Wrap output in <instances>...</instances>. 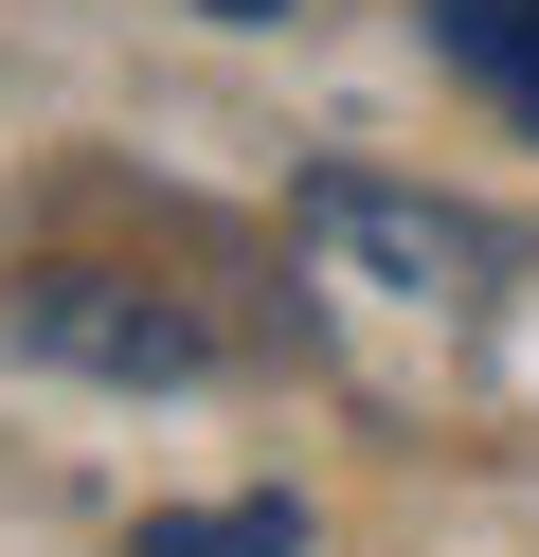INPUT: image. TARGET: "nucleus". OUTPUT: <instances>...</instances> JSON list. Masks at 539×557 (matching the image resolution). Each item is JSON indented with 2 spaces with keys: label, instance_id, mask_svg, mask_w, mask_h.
Masks as SVG:
<instances>
[{
  "label": "nucleus",
  "instance_id": "1",
  "mask_svg": "<svg viewBox=\"0 0 539 557\" xmlns=\"http://www.w3.org/2000/svg\"><path fill=\"white\" fill-rule=\"evenodd\" d=\"M306 270H323V306H378V324H486L503 270H522V234L467 216V198H431V181L323 162L306 181Z\"/></svg>",
  "mask_w": 539,
  "mask_h": 557
},
{
  "label": "nucleus",
  "instance_id": "2",
  "mask_svg": "<svg viewBox=\"0 0 539 557\" xmlns=\"http://www.w3.org/2000/svg\"><path fill=\"white\" fill-rule=\"evenodd\" d=\"M0 342L54 377H126V396H180V377H216V324L162 288H126V270H0Z\"/></svg>",
  "mask_w": 539,
  "mask_h": 557
},
{
  "label": "nucleus",
  "instance_id": "3",
  "mask_svg": "<svg viewBox=\"0 0 539 557\" xmlns=\"http://www.w3.org/2000/svg\"><path fill=\"white\" fill-rule=\"evenodd\" d=\"M144 557H306V504H162Z\"/></svg>",
  "mask_w": 539,
  "mask_h": 557
},
{
  "label": "nucleus",
  "instance_id": "4",
  "mask_svg": "<svg viewBox=\"0 0 539 557\" xmlns=\"http://www.w3.org/2000/svg\"><path fill=\"white\" fill-rule=\"evenodd\" d=\"M522 18H539V0H431V37H450V54H503Z\"/></svg>",
  "mask_w": 539,
  "mask_h": 557
},
{
  "label": "nucleus",
  "instance_id": "5",
  "mask_svg": "<svg viewBox=\"0 0 539 557\" xmlns=\"http://www.w3.org/2000/svg\"><path fill=\"white\" fill-rule=\"evenodd\" d=\"M467 73H486V90H503V109H522V126H539V18H522V37H503V54H467Z\"/></svg>",
  "mask_w": 539,
  "mask_h": 557
},
{
  "label": "nucleus",
  "instance_id": "6",
  "mask_svg": "<svg viewBox=\"0 0 539 557\" xmlns=\"http://www.w3.org/2000/svg\"><path fill=\"white\" fill-rule=\"evenodd\" d=\"M198 18H287V0H198Z\"/></svg>",
  "mask_w": 539,
  "mask_h": 557
}]
</instances>
